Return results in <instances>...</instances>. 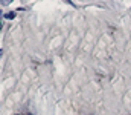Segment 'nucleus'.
Here are the masks:
<instances>
[{
  "label": "nucleus",
  "mask_w": 131,
  "mask_h": 115,
  "mask_svg": "<svg viewBox=\"0 0 131 115\" xmlns=\"http://www.w3.org/2000/svg\"><path fill=\"white\" fill-rule=\"evenodd\" d=\"M5 19H6V20H12V19H15V12H9V14H5Z\"/></svg>",
  "instance_id": "f257e3e1"
}]
</instances>
